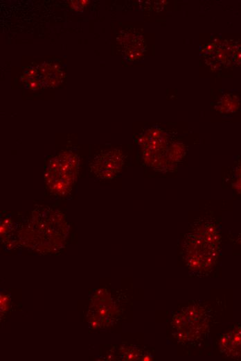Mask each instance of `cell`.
Returning <instances> with one entry per match:
<instances>
[{"instance_id": "1", "label": "cell", "mask_w": 241, "mask_h": 361, "mask_svg": "<svg viewBox=\"0 0 241 361\" xmlns=\"http://www.w3.org/2000/svg\"><path fill=\"white\" fill-rule=\"evenodd\" d=\"M220 236L212 225H199L186 240L185 259L192 270L197 272L209 271L218 258Z\"/></svg>"}, {"instance_id": "2", "label": "cell", "mask_w": 241, "mask_h": 361, "mask_svg": "<svg viewBox=\"0 0 241 361\" xmlns=\"http://www.w3.org/2000/svg\"><path fill=\"white\" fill-rule=\"evenodd\" d=\"M79 159L76 154L65 151L50 161L45 180L50 190L65 196L71 191L78 174Z\"/></svg>"}, {"instance_id": "3", "label": "cell", "mask_w": 241, "mask_h": 361, "mask_svg": "<svg viewBox=\"0 0 241 361\" xmlns=\"http://www.w3.org/2000/svg\"><path fill=\"white\" fill-rule=\"evenodd\" d=\"M171 325L177 340L183 342H192L200 338L208 330L209 317L205 308L193 305L175 314Z\"/></svg>"}, {"instance_id": "4", "label": "cell", "mask_w": 241, "mask_h": 361, "mask_svg": "<svg viewBox=\"0 0 241 361\" xmlns=\"http://www.w3.org/2000/svg\"><path fill=\"white\" fill-rule=\"evenodd\" d=\"M122 154L119 151L113 150L96 157L92 163V171L95 175L103 179H112L121 170Z\"/></svg>"}, {"instance_id": "5", "label": "cell", "mask_w": 241, "mask_h": 361, "mask_svg": "<svg viewBox=\"0 0 241 361\" xmlns=\"http://www.w3.org/2000/svg\"><path fill=\"white\" fill-rule=\"evenodd\" d=\"M219 347L220 351L228 357L241 358V325L222 336Z\"/></svg>"}, {"instance_id": "6", "label": "cell", "mask_w": 241, "mask_h": 361, "mask_svg": "<svg viewBox=\"0 0 241 361\" xmlns=\"http://www.w3.org/2000/svg\"><path fill=\"white\" fill-rule=\"evenodd\" d=\"M41 73V82L44 85L55 87L60 84L64 74L59 67L51 63H43L39 68Z\"/></svg>"}, {"instance_id": "7", "label": "cell", "mask_w": 241, "mask_h": 361, "mask_svg": "<svg viewBox=\"0 0 241 361\" xmlns=\"http://www.w3.org/2000/svg\"><path fill=\"white\" fill-rule=\"evenodd\" d=\"M9 303H10V298L9 295H1L0 298V308L1 312H6L9 309Z\"/></svg>"}, {"instance_id": "8", "label": "cell", "mask_w": 241, "mask_h": 361, "mask_svg": "<svg viewBox=\"0 0 241 361\" xmlns=\"http://www.w3.org/2000/svg\"><path fill=\"white\" fill-rule=\"evenodd\" d=\"M89 1H85V0H81V1H71V6L74 10L80 11H82L85 6L88 4Z\"/></svg>"}, {"instance_id": "9", "label": "cell", "mask_w": 241, "mask_h": 361, "mask_svg": "<svg viewBox=\"0 0 241 361\" xmlns=\"http://www.w3.org/2000/svg\"><path fill=\"white\" fill-rule=\"evenodd\" d=\"M27 86H28L30 89L31 90H38L42 86V82L40 80L36 79H31L27 80Z\"/></svg>"}, {"instance_id": "10", "label": "cell", "mask_w": 241, "mask_h": 361, "mask_svg": "<svg viewBox=\"0 0 241 361\" xmlns=\"http://www.w3.org/2000/svg\"><path fill=\"white\" fill-rule=\"evenodd\" d=\"M124 353H125V359L128 360H136L137 358H138L139 354L138 351L135 350V349H133V350L129 349V350L125 351Z\"/></svg>"}, {"instance_id": "11", "label": "cell", "mask_w": 241, "mask_h": 361, "mask_svg": "<svg viewBox=\"0 0 241 361\" xmlns=\"http://www.w3.org/2000/svg\"><path fill=\"white\" fill-rule=\"evenodd\" d=\"M37 75H38V70L34 69V68H31L30 70H27L25 74L22 77V79L24 78L25 81H27L28 79H35Z\"/></svg>"}, {"instance_id": "12", "label": "cell", "mask_w": 241, "mask_h": 361, "mask_svg": "<svg viewBox=\"0 0 241 361\" xmlns=\"http://www.w3.org/2000/svg\"><path fill=\"white\" fill-rule=\"evenodd\" d=\"M99 313L100 314V315H102V316L106 315H107V310L104 309V308H103V309H101L99 311Z\"/></svg>"}, {"instance_id": "13", "label": "cell", "mask_w": 241, "mask_h": 361, "mask_svg": "<svg viewBox=\"0 0 241 361\" xmlns=\"http://www.w3.org/2000/svg\"><path fill=\"white\" fill-rule=\"evenodd\" d=\"M91 325H92V328H97V326H98V323H97L96 321H93V322L91 323Z\"/></svg>"}, {"instance_id": "14", "label": "cell", "mask_w": 241, "mask_h": 361, "mask_svg": "<svg viewBox=\"0 0 241 361\" xmlns=\"http://www.w3.org/2000/svg\"><path fill=\"white\" fill-rule=\"evenodd\" d=\"M142 360H151L152 359H151V357H150L149 356H144V357L143 358V359H142Z\"/></svg>"}, {"instance_id": "15", "label": "cell", "mask_w": 241, "mask_h": 361, "mask_svg": "<svg viewBox=\"0 0 241 361\" xmlns=\"http://www.w3.org/2000/svg\"><path fill=\"white\" fill-rule=\"evenodd\" d=\"M240 242H241V240H240Z\"/></svg>"}]
</instances>
